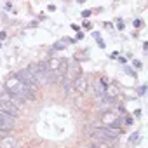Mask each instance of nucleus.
<instances>
[{
    "label": "nucleus",
    "instance_id": "obj_3",
    "mask_svg": "<svg viewBox=\"0 0 148 148\" xmlns=\"http://www.w3.org/2000/svg\"><path fill=\"white\" fill-rule=\"evenodd\" d=\"M19 101L18 99H14L12 96H9L7 92L0 98V113H5V115H9V117H12V119H16V117H19Z\"/></svg>",
    "mask_w": 148,
    "mask_h": 148
},
{
    "label": "nucleus",
    "instance_id": "obj_7",
    "mask_svg": "<svg viewBox=\"0 0 148 148\" xmlns=\"http://www.w3.org/2000/svg\"><path fill=\"white\" fill-rule=\"evenodd\" d=\"M108 80H105V79H98L94 84H92V91H94V94L101 99V98H105L106 94H108Z\"/></svg>",
    "mask_w": 148,
    "mask_h": 148
},
{
    "label": "nucleus",
    "instance_id": "obj_1",
    "mask_svg": "<svg viewBox=\"0 0 148 148\" xmlns=\"http://www.w3.org/2000/svg\"><path fill=\"white\" fill-rule=\"evenodd\" d=\"M5 92H7L9 96H12L14 99H18L19 103L33 101V99L37 98V91L26 87L23 82H19V80L16 79V75L11 77V79H7V82H5Z\"/></svg>",
    "mask_w": 148,
    "mask_h": 148
},
{
    "label": "nucleus",
    "instance_id": "obj_12",
    "mask_svg": "<svg viewBox=\"0 0 148 148\" xmlns=\"http://www.w3.org/2000/svg\"><path fill=\"white\" fill-rule=\"evenodd\" d=\"M91 148H113L110 143H101V141H92V146Z\"/></svg>",
    "mask_w": 148,
    "mask_h": 148
},
{
    "label": "nucleus",
    "instance_id": "obj_2",
    "mask_svg": "<svg viewBox=\"0 0 148 148\" xmlns=\"http://www.w3.org/2000/svg\"><path fill=\"white\" fill-rule=\"evenodd\" d=\"M87 134L94 138V141H101V143H113L120 134L122 131L119 129H112V127H106V125H98V127H87Z\"/></svg>",
    "mask_w": 148,
    "mask_h": 148
},
{
    "label": "nucleus",
    "instance_id": "obj_5",
    "mask_svg": "<svg viewBox=\"0 0 148 148\" xmlns=\"http://www.w3.org/2000/svg\"><path fill=\"white\" fill-rule=\"evenodd\" d=\"M80 70H82V68H80V64H77V63L68 64L66 75H64V79H63V86H64V89H66V91L71 87V84L75 82L79 77H82V71H80Z\"/></svg>",
    "mask_w": 148,
    "mask_h": 148
},
{
    "label": "nucleus",
    "instance_id": "obj_8",
    "mask_svg": "<svg viewBox=\"0 0 148 148\" xmlns=\"http://www.w3.org/2000/svg\"><path fill=\"white\" fill-rule=\"evenodd\" d=\"M71 87H73V89H75V91H77L79 94H86V91L89 89V84H87V79H86V77H79V79H77L75 82H73V84H71ZM71 87H70V89H71ZM70 89H68V91H70Z\"/></svg>",
    "mask_w": 148,
    "mask_h": 148
},
{
    "label": "nucleus",
    "instance_id": "obj_13",
    "mask_svg": "<svg viewBox=\"0 0 148 148\" xmlns=\"http://www.w3.org/2000/svg\"><path fill=\"white\" fill-rule=\"evenodd\" d=\"M91 14H92V12H91V11H84V12H82V16H84V18H89V16H91Z\"/></svg>",
    "mask_w": 148,
    "mask_h": 148
},
{
    "label": "nucleus",
    "instance_id": "obj_14",
    "mask_svg": "<svg viewBox=\"0 0 148 148\" xmlns=\"http://www.w3.org/2000/svg\"><path fill=\"white\" fill-rule=\"evenodd\" d=\"M63 47H64L63 44H54V49H63Z\"/></svg>",
    "mask_w": 148,
    "mask_h": 148
},
{
    "label": "nucleus",
    "instance_id": "obj_10",
    "mask_svg": "<svg viewBox=\"0 0 148 148\" xmlns=\"http://www.w3.org/2000/svg\"><path fill=\"white\" fill-rule=\"evenodd\" d=\"M0 148H19V143L16 138L9 136V138H2L0 139Z\"/></svg>",
    "mask_w": 148,
    "mask_h": 148
},
{
    "label": "nucleus",
    "instance_id": "obj_11",
    "mask_svg": "<svg viewBox=\"0 0 148 148\" xmlns=\"http://www.w3.org/2000/svg\"><path fill=\"white\" fill-rule=\"evenodd\" d=\"M61 63H63V59H59V58H52L51 61H47V64H49V71H51V75L61 66Z\"/></svg>",
    "mask_w": 148,
    "mask_h": 148
},
{
    "label": "nucleus",
    "instance_id": "obj_4",
    "mask_svg": "<svg viewBox=\"0 0 148 148\" xmlns=\"http://www.w3.org/2000/svg\"><path fill=\"white\" fill-rule=\"evenodd\" d=\"M33 79L37 80V84H45L49 79H51V71H49V64L47 61H40L37 64H30V68H26Z\"/></svg>",
    "mask_w": 148,
    "mask_h": 148
},
{
    "label": "nucleus",
    "instance_id": "obj_6",
    "mask_svg": "<svg viewBox=\"0 0 148 148\" xmlns=\"http://www.w3.org/2000/svg\"><path fill=\"white\" fill-rule=\"evenodd\" d=\"M16 79L19 80V82H23L26 87H30V89H35L37 91V87H38V84H37V80L33 79V75L28 71V70H19L18 73H16Z\"/></svg>",
    "mask_w": 148,
    "mask_h": 148
},
{
    "label": "nucleus",
    "instance_id": "obj_9",
    "mask_svg": "<svg viewBox=\"0 0 148 148\" xmlns=\"http://www.w3.org/2000/svg\"><path fill=\"white\" fill-rule=\"evenodd\" d=\"M12 127H14V119L5 113H0V131H11Z\"/></svg>",
    "mask_w": 148,
    "mask_h": 148
},
{
    "label": "nucleus",
    "instance_id": "obj_15",
    "mask_svg": "<svg viewBox=\"0 0 148 148\" xmlns=\"http://www.w3.org/2000/svg\"><path fill=\"white\" fill-rule=\"evenodd\" d=\"M141 25H143V23H141L139 19H136V21H134V26H141Z\"/></svg>",
    "mask_w": 148,
    "mask_h": 148
}]
</instances>
